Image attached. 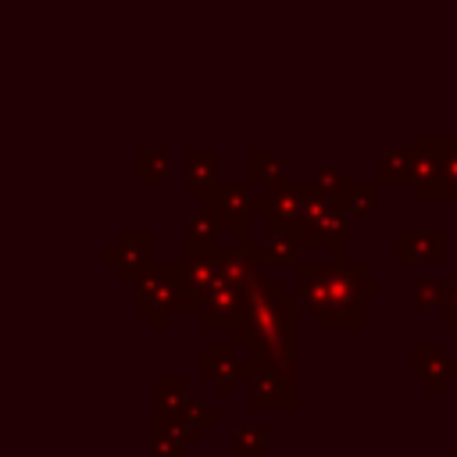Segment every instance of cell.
<instances>
[{
    "label": "cell",
    "mask_w": 457,
    "mask_h": 457,
    "mask_svg": "<svg viewBox=\"0 0 457 457\" xmlns=\"http://www.w3.org/2000/svg\"><path fill=\"white\" fill-rule=\"evenodd\" d=\"M296 300L325 332H353L364 325V264L346 257L303 261L296 268Z\"/></svg>",
    "instance_id": "6da1fadb"
},
{
    "label": "cell",
    "mask_w": 457,
    "mask_h": 457,
    "mask_svg": "<svg viewBox=\"0 0 457 457\" xmlns=\"http://www.w3.org/2000/svg\"><path fill=\"white\" fill-rule=\"evenodd\" d=\"M232 343L236 346H268V350H296L300 339V300L282 289L278 278H257L239 293V307L232 314Z\"/></svg>",
    "instance_id": "7a4b0ae2"
},
{
    "label": "cell",
    "mask_w": 457,
    "mask_h": 457,
    "mask_svg": "<svg viewBox=\"0 0 457 457\" xmlns=\"http://www.w3.org/2000/svg\"><path fill=\"white\" fill-rule=\"evenodd\" d=\"M243 378L250 411H293L300 403V368L293 350L246 346Z\"/></svg>",
    "instance_id": "3957f363"
},
{
    "label": "cell",
    "mask_w": 457,
    "mask_h": 457,
    "mask_svg": "<svg viewBox=\"0 0 457 457\" xmlns=\"http://www.w3.org/2000/svg\"><path fill=\"white\" fill-rule=\"evenodd\" d=\"M293 236L300 239V246L328 250L332 257H346V211H343L339 196L311 186L307 207H303L300 221L293 225Z\"/></svg>",
    "instance_id": "277c9868"
},
{
    "label": "cell",
    "mask_w": 457,
    "mask_h": 457,
    "mask_svg": "<svg viewBox=\"0 0 457 457\" xmlns=\"http://www.w3.org/2000/svg\"><path fill=\"white\" fill-rule=\"evenodd\" d=\"M307 196H311V186H282V182H271L268 193L261 200H253V214L264 218V228L268 232H293V225L300 221V214L307 207Z\"/></svg>",
    "instance_id": "5b68a950"
},
{
    "label": "cell",
    "mask_w": 457,
    "mask_h": 457,
    "mask_svg": "<svg viewBox=\"0 0 457 457\" xmlns=\"http://www.w3.org/2000/svg\"><path fill=\"white\" fill-rule=\"evenodd\" d=\"M136 307L150 314L154 328H168L175 314V282L164 271V264H154L139 282H136Z\"/></svg>",
    "instance_id": "8992f818"
},
{
    "label": "cell",
    "mask_w": 457,
    "mask_h": 457,
    "mask_svg": "<svg viewBox=\"0 0 457 457\" xmlns=\"http://www.w3.org/2000/svg\"><path fill=\"white\" fill-rule=\"evenodd\" d=\"M393 261L396 264H443L446 236L436 228H400L393 236Z\"/></svg>",
    "instance_id": "52a82bcc"
},
{
    "label": "cell",
    "mask_w": 457,
    "mask_h": 457,
    "mask_svg": "<svg viewBox=\"0 0 457 457\" xmlns=\"http://www.w3.org/2000/svg\"><path fill=\"white\" fill-rule=\"evenodd\" d=\"M200 375L207 382H214V389L221 396L236 393V386L243 382V361L236 357V346H228V343H207L200 350Z\"/></svg>",
    "instance_id": "ba28073f"
},
{
    "label": "cell",
    "mask_w": 457,
    "mask_h": 457,
    "mask_svg": "<svg viewBox=\"0 0 457 457\" xmlns=\"http://www.w3.org/2000/svg\"><path fill=\"white\" fill-rule=\"evenodd\" d=\"M114 246H118V261H114L118 278L129 282V286H136V282L154 268V236H150V232H132V228H125Z\"/></svg>",
    "instance_id": "9c48e42d"
},
{
    "label": "cell",
    "mask_w": 457,
    "mask_h": 457,
    "mask_svg": "<svg viewBox=\"0 0 457 457\" xmlns=\"http://www.w3.org/2000/svg\"><path fill=\"white\" fill-rule=\"evenodd\" d=\"M411 371H414V378L425 382V389L432 396H439V393H446V382L457 378V357H450L443 346L425 343V346L411 350Z\"/></svg>",
    "instance_id": "30bf717a"
},
{
    "label": "cell",
    "mask_w": 457,
    "mask_h": 457,
    "mask_svg": "<svg viewBox=\"0 0 457 457\" xmlns=\"http://www.w3.org/2000/svg\"><path fill=\"white\" fill-rule=\"evenodd\" d=\"M214 257H218V275L225 278V282H232L239 293L246 289V286H253L261 275H264V264L257 261V250L253 246H236V243H228V246H214Z\"/></svg>",
    "instance_id": "8fae6325"
},
{
    "label": "cell",
    "mask_w": 457,
    "mask_h": 457,
    "mask_svg": "<svg viewBox=\"0 0 457 457\" xmlns=\"http://www.w3.org/2000/svg\"><path fill=\"white\" fill-rule=\"evenodd\" d=\"M236 307H239V289L218 275V278L207 286V293H204V300H200V307H196V314H200V328H204V332L228 328Z\"/></svg>",
    "instance_id": "7c38bea8"
},
{
    "label": "cell",
    "mask_w": 457,
    "mask_h": 457,
    "mask_svg": "<svg viewBox=\"0 0 457 457\" xmlns=\"http://www.w3.org/2000/svg\"><path fill=\"white\" fill-rule=\"evenodd\" d=\"M218 236H221V225L204 207L196 214H186L182 218V239H186V246H193V250H214L218 246Z\"/></svg>",
    "instance_id": "4fadbf2b"
},
{
    "label": "cell",
    "mask_w": 457,
    "mask_h": 457,
    "mask_svg": "<svg viewBox=\"0 0 457 457\" xmlns=\"http://www.w3.org/2000/svg\"><path fill=\"white\" fill-rule=\"evenodd\" d=\"M253 250H257V261L264 268H271V264H293L300 257V239L293 232H268V239L261 246H253Z\"/></svg>",
    "instance_id": "5bb4252c"
},
{
    "label": "cell",
    "mask_w": 457,
    "mask_h": 457,
    "mask_svg": "<svg viewBox=\"0 0 457 457\" xmlns=\"http://www.w3.org/2000/svg\"><path fill=\"white\" fill-rule=\"evenodd\" d=\"M218 179V161L214 154H189L186 157V193L189 196H204Z\"/></svg>",
    "instance_id": "9a60e30c"
},
{
    "label": "cell",
    "mask_w": 457,
    "mask_h": 457,
    "mask_svg": "<svg viewBox=\"0 0 457 457\" xmlns=\"http://www.w3.org/2000/svg\"><path fill=\"white\" fill-rule=\"evenodd\" d=\"M339 204H343L346 214L368 218V214H375V207H378V186H343Z\"/></svg>",
    "instance_id": "2e32d148"
},
{
    "label": "cell",
    "mask_w": 457,
    "mask_h": 457,
    "mask_svg": "<svg viewBox=\"0 0 457 457\" xmlns=\"http://www.w3.org/2000/svg\"><path fill=\"white\" fill-rule=\"evenodd\" d=\"M446 286L450 282H439V278H414L411 282V303L418 311H443L446 303Z\"/></svg>",
    "instance_id": "e0dca14e"
},
{
    "label": "cell",
    "mask_w": 457,
    "mask_h": 457,
    "mask_svg": "<svg viewBox=\"0 0 457 457\" xmlns=\"http://www.w3.org/2000/svg\"><path fill=\"white\" fill-rule=\"evenodd\" d=\"M232 453L236 457H268V432L261 425H239L232 432Z\"/></svg>",
    "instance_id": "ac0fdd59"
},
{
    "label": "cell",
    "mask_w": 457,
    "mask_h": 457,
    "mask_svg": "<svg viewBox=\"0 0 457 457\" xmlns=\"http://www.w3.org/2000/svg\"><path fill=\"white\" fill-rule=\"evenodd\" d=\"M154 396H157V407H175L182 396H186V386L179 375H157L154 382Z\"/></svg>",
    "instance_id": "d6986e66"
},
{
    "label": "cell",
    "mask_w": 457,
    "mask_h": 457,
    "mask_svg": "<svg viewBox=\"0 0 457 457\" xmlns=\"http://www.w3.org/2000/svg\"><path fill=\"white\" fill-rule=\"evenodd\" d=\"M164 182L168 179V157L164 154H143L139 157V182Z\"/></svg>",
    "instance_id": "ffe728a7"
},
{
    "label": "cell",
    "mask_w": 457,
    "mask_h": 457,
    "mask_svg": "<svg viewBox=\"0 0 457 457\" xmlns=\"http://www.w3.org/2000/svg\"><path fill=\"white\" fill-rule=\"evenodd\" d=\"M382 179H386V182H403V179H411V157H407V154H389V157H382Z\"/></svg>",
    "instance_id": "44dd1931"
},
{
    "label": "cell",
    "mask_w": 457,
    "mask_h": 457,
    "mask_svg": "<svg viewBox=\"0 0 457 457\" xmlns=\"http://www.w3.org/2000/svg\"><path fill=\"white\" fill-rule=\"evenodd\" d=\"M250 179L264 186L278 182V161H268L264 154H250Z\"/></svg>",
    "instance_id": "7402d4cb"
},
{
    "label": "cell",
    "mask_w": 457,
    "mask_h": 457,
    "mask_svg": "<svg viewBox=\"0 0 457 457\" xmlns=\"http://www.w3.org/2000/svg\"><path fill=\"white\" fill-rule=\"evenodd\" d=\"M314 186H318V189H325V193H332V196H339L346 182H343V175H339L336 168H321V171H318V182H314Z\"/></svg>",
    "instance_id": "603a6c76"
},
{
    "label": "cell",
    "mask_w": 457,
    "mask_h": 457,
    "mask_svg": "<svg viewBox=\"0 0 457 457\" xmlns=\"http://www.w3.org/2000/svg\"><path fill=\"white\" fill-rule=\"evenodd\" d=\"M443 325L457 332V282L446 286V303H443Z\"/></svg>",
    "instance_id": "cb8c5ba5"
},
{
    "label": "cell",
    "mask_w": 457,
    "mask_h": 457,
    "mask_svg": "<svg viewBox=\"0 0 457 457\" xmlns=\"http://www.w3.org/2000/svg\"><path fill=\"white\" fill-rule=\"evenodd\" d=\"M182 453H186V446H179L171 439H154L150 443V457H182Z\"/></svg>",
    "instance_id": "d4e9b609"
},
{
    "label": "cell",
    "mask_w": 457,
    "mask_h": 457,
    "mask_svg": "<svg viewBox=\"0 0 457 457\" xmlns=\"http://www.w3.org/2000/svg\"><path fill=\"white\" fill-rule=\"evenodd\" d=\"M100 261H104V264H114V261H118V246H114V243L104 246V257H100Z\"/></svg>",
    "instance_id": "484cf974"
},
{
    "label": "cell",
    "mask_w": 457,
    "mask_h": 457,
    "mask_svg": "<svg viewBox=\"0 0 457 457\" xmlns=\"http://www.w3.org/2000/svg\"><path fill=\"white\" fill-rule=\"evenodd\" d=\"M368 296H378V282L364 275V300H368Z\"/></svg>",
    "instance_id": "4316f807"
},
{
    "label": "cell",
    "mask_w": 457,
    "mask_h": 457,
    "mask_svg": "<svg viewBox=\"0 0 457 457\" xmlns=\"http://www.w3.org/2000/svg\"><path fill=\"white\" fill-rule=\"evenodd\" d=\"M182 457H186V453H182Z\"/></svg>",
    "instance_id": "83f0119b"
},
{
    "label": "cell",
    "mask_w": 457,
    "mask_h": 457,
    "mask_svg": "<svg viewBox=\"0 0 457 457\" xmlns=\"http://www.w3.org/2000/svg\"><path fill=\"white\" fill-rule=\"evenodd\" d=\"M232 457H236V453H232Z\"/></svg>",
    "instance_id": "f1b7e54d"
}]
</instances>
